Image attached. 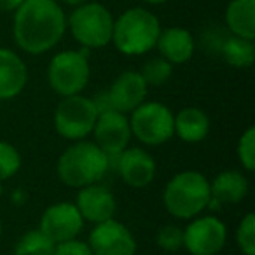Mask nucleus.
<instances>
[{
	"mask_svg": "<svg viewBox=\"0 0 255 255\" xmlns=\"http://www.w3.org/2000/svg\"><path fill=\"white\" fill-rule=\"evenodd\" d=\"M238 159L247 171L255 170V128L250 126L238 142Z\"/></svg>",
	"mask_w": 255,
	"mask_h": 255,
	"instance_id": "26",
	"label": "nucleus"
},
{
	"mask_svg": "<svg viewBox=\"0 0 255 255\" xmlns=\"http://www.w3.org/2000/svg\"><path fill=\"white\" fill-rule=\"evenodd\" d=\"M173 74V65L166 61L163 56L149 60L140 70V75L143 77L147 86H163Z\"/></svg>",
	"mask_w": 255,
	"mask_h": 255,
	"instance_id": "23",
	"label": "nucleus"
},
{
	"mask_svg": "<svg viewBox=\"0 0 255 255\" xmlns=\"http://www.w3.org/2000/svg\"><path fill=\"white\" fill-rule=\"evenodd\" d=\"M2 192H4V189H2V184H0V198H2Z\"/></svg>",
	"mask_w": 255,
	"mask_h": 255,
	"instance_id": "33",
	"label": "nucleus"
},
{
	"mask_svg": "<svg viewBox=\"0 0 255 255\" xmlns=\"http://www.w3.org/2000/svg\"><path fill=\"white\" fill-rule=\"evenodd\" d=\"M156 47L159 49L161 56L171 65L187 63L194 54V37L189 30L180 26H171V28L161 30L157 37Z\"/></svg>",
	"mask_w": 255,
	"mask_h": 255,
	"instance_id": "17",
	"label": "nucleus"
},
{
	"mask_svg": "<svg viewBox=\"0 0 255 255\" xmlns=\"http://www.w3.org/2000/svg\"><path fill=\"white\" fill-rule=\"evenodd\" d=\"M25 0H0V12H14Z\"/></svg>",
	"mask_w": 255,
	"mask_h": 255,
	"instance_id": "29",
	"label": "nucleus"
},
{
	"mask_svg": "<svg viewBox=\"0 0 255 255\" xmlns=\"http://www.w3.org/2000/svg\"><path fill=\"white\" fill-rule=\"evenodd\" d=\"M226 25L233 35L255 39V0H231L226 9Z\"/></svg>",
	"mask_w": 255,
	"mask_h": 255,
	"instance_id": "20",
	"label": "nucleus"
},
{
	"mask_svg": "<svg viewBox=\"0 0 255 255\" xmlns=\"http://www.w3.org/2000/svg\"><path fill=\"white\" fill-rule=\"evenodd\" d=\"M88 51L86 47L82 51H61L51 60L47 67V81L56 95H81L88 86L91 75Z\"/></svg>",
	"mask_w": 255,
	"mask_h": 255,
	"instance_id": "6",
	"label": "nucleus"
},
{
	"mask_svg": "<svg viewBox=\"0 0 255 255\" xmlns=\"http://www.w3.org/2000/svg\"><path fill=\"white\" fill-rule=\"evenodd\" d=\"M227 240V227L213 215L192 220L184 231V247L191 255H217Z\"/></svg>",
	"mask_w": 255,
	"mask_h": 255,
	"instance_id": "9",
	"label": "nucleus"
},
{
	"mask_svg": "<svg viewBox=\"0 0 255 255\" xmlns=\"http://www.w3.org/2000/svg\"><path fill=\"white\" fill-rule=\"evenodd\" d=\"M54 255H93V252L84 241L70 240L65 243H58Z\"/></svg>",
	"mask_w": 255,
	"mask_h": 255,
	"instance_id": "28",
	"label": "nucleus"
},
{
	"mask_svg": "<svg viewBox=\"0 0 255 255\" xmlns=\"http://www.w3.org/2000/svg\"><path fill=\"white\" fill-rule=\"evenodd\" d=\"M238 247L245 255H255V215L247 213L236 231Z\"/></svg>",
	"mask_w": 255,
	"mask_h": 255,
	"instance_id": "25",
	"label": "nucleus"
},
{
	"mask_svg": "<svg viewBox=\"0 0 255 255\" xmlns=\"http://www.w3.org/2000/svg\"><path fill=\"white\" fill-rule=\"evenodd\" d=\"M82 226L84 219L74 203H56L42 213L39 229L58 245L75 240Z\"/></svg>",
	"mask_w": 255,
	"mask_h": 255,
	"instance_id": "12",
	"label": "nucleus"
},
{
	"mask_svg": "<svg viewBox=\"0 0 255 255\" xmlns=\"http://www.w3.org/2000/svg\"><path fill=\"white\" fill-rule=\"evenodd\" d=\"M93 133H95L96 145L107 154L109 159L119 156L129 145V140L133 136L126 114H121L114 109L98 114Z\"/></svg>",
	"mask_w": 255,
	"mask_h": 255,
	"instance_id": "10",
	"label": "nucleus"
},
{
	"mask_svg": "<svg viewBox=\"0 0 255 255\" xmlns=\"http://www.w3.org/2000/svg\"><path fill=\"white\" fill-rule=\"evenodd\" d=\"M70 33L86 49H100L112 42L114 16L100 2H86L74 7L67 18Z\"/></svg>",
	"mask_w": 255,
	"mask_h": 255,
	"instance_id": "5",
	"label": "nucleus"
},
{
	"mask_svg": "<svg viewBox=\"0 0 255 255\" xmlns=\"http://www.w3.org/2000/svg\"><path fill=\"white\" fill-rule=\"evenodd\" d=\"M145 4H150V5H161V4H166L168 0H143Z\"/></svg>",
	"mask_w": 255,
	"mask_h": 255,
	"instance_id": "31",
	"label": "nucleus"
},
{
	"mask_svg": "<svg viewBox=\"0 0 255 255\" xmlns=\"http://www.w3.org/2000/svg\"><path fill=\"white\" fill-rule=\"evenodd\" d=\"M212 201L210 182L203 173L194 170L180 171L166 184L163 203L177 219H194Z\"/></svg>",
	"mask_w": 255,
	"mask_h": 255,
	"instance_id": "4",
	"label": "nucleus"
},
{
	"mask_svg": "<svg viewBox=\"0 0 255 255\" xmlns=\"http://www.w3.org/2000/svg\"><path fill=\"white\" fill-rule=\"evenodd\" d=\"M212 201L219 205H236L243 201L248 194V180L243 173L236 170L222 171L210 184Z\"/></svg>",
	"mask_w": 255,
	"mask_h": 255,
	"instance_id": "18",
	"label": "nucleus"
},
{
	"mask_svg": "<svg viewBox=\"0 0 255 255\" xmlns=\"http://www.w3.org/2000/svg\"><path fill=\"white\" fill-rule=\"evenodd\" d=\"M109 168V157L96 143L77 142L58 159V177L68 187L81 189L102 180Z\"/></svg>",
	"mask_w": 255,
	"mask_h": 255,
	"instance_id": "3",
	"label": "nucleus"
},
{
	"mask_svg": "<svg viewBox=\"0 0 255 255\" xmlns=\"http://www.w3.org/2000/svg\"><path fill=\"white\" fill-rule=\"evenodd\" d=\"M2 229H4V226H2V220H0V236H2Z\"/></svg>",
	"mask_w": 255,
	"mask_h": 255,
	"instance_id": "32",
	"label": "nucleus"
},
{
	"mask_svg": "<svg viewBox=\"0 0 255 255\" xmlns=\"http://www.w3.org/2000/svg\"><path fill=\"white\" fill-rule=\"evenodd\" d=\"M156 243L164 252H178L184 247V231L177 226H164L157 233Z\"/></svg>",
	"mask_w": 255,
	"mask_h": 255,
	"instance_id": "27",
	"label": "nucleus"
},
{
	"mask_svg": "<svg viewBox=\"0 0 255 255\" xmlns=\"http://www.w3.org/2000/svg\"><path fill=\"white\" fill-rule=\"evenodd\" d=\"M147 84L140 72L126 70L112 82V86L107 91V100L110 103V109L117 110L121 114L133 112L136 107L145 102Z\"/></svg>",
	"mask_w": 255,
	"mask_h": 255,
	"instance_id": "13",
	"label": "nucleus"
},
{
	"mask_svg": "<svg viewBox=\"0 0 255 255\" xmlns=\"http://www.w3.org/2000/svg\"><path fill=\"white\" fill-rule=\"evenodd\" d=\"M28 79L26 65L14 51L0 47V100H11L23 91Z\"/></svg>",
	"mask_w": 255,
	"mask_h": 255,
	"instance_id": "16",
	"label": "nucleus"
},
{
	"mask_svg": "<svg viewBox=\"0 0 255 255\" xmlns=\"http://www.w3.org/2000/svg\"><path fill=\"white\" fill-rule=\"evenodd\" d=\"M98 109L91 98L82 95L63 96L54 110V128L67 140H82L93 133Z\"/></svg>",
	"mask_w": 255,
	"mask_h": 255,
	"instance_id": "7",
	"label": "nucleus"
},
{
	"mask_svg": "<svg viewBox=\"0 0 255 255\" xmlns=\"http://www.w3.org/2000/svg\"><path fill=\"white\" fill-rule=\"evenodd\" d=\"M173 129L178 138L189 143L201 142L210 131V119L201 109L187 107L173 117Z\"/></svg>",
	"mask_w": 255,
	"mask_h": 255,
	"instance_id": "19",
	"label": "nucleus"
},
{
	"mask_svg": "<svg viewBox=\"0 0 255 255\" xmlns=\"http://www.w3.org/2000/svg\"><path fill=\"white\" fill-rule=\"evenodd\" d=\"M88 247L93 255H135L136 241L124 224L109 219L96 224L89 234Z\"/></svg>",
	"mask_w": 255,
	"mask_h": 255,
	"instance_id": "11",
	"label": "nucleus"
},
{
	"mask_svg": "<svg viewBox=\"0 0 255 255\" xmlns=\"http://www.w3.org/2000/svg\"><path fill=\"white\" fill-rule=\"evenodd\" d=\"M224 60L236 68H248L254 65L255 60V46L254 40L243 39V37L231 35L220 46Z\"/></svg>",
	"mask_w": 255,
	"mask_h": 255,
	"instance_id": "21",
	"label": "nucleus"
},
{
	"mask_svg": "<svg viewBox=\"0 0 255 255\" xmlns=\"http://www.w3.org/2000/svg\"><path fill=\"white\" fill-rule=\"evenodd\" d=\"M161 23L154 12L143 7H131L114 19L112 42L126 56H140L156 47Z\"/></svg>",
	"mask_w": 255,
	"mask_h": 255,
	"instance_id": "2",
	"label": "nucleus"
},
{
	"mask_svg": "<svg viewBox=\"0 0 255 255\" xmlns=\"http://www.w3.org/2000/svg\"><path fill=\"white\" fill-rule=\"evenodd\" d=\"M67 30V16L56 0H25L14 11L12 35L28 54L51 51Z\"/></svg>",
	"mask_w": 255,
	"mask_h": 255,
	"instance_id": "1",
	"label": "nucleus"
},
{
	"mask_svg": "<svg viewBox=\"0 0 255 255\" xmlns=\"http://www.w3.org/2000/svg\"><path fill=\"white\" fill-rule=\"evenodd\" d=\"M21 168V156L9 142L0 140V182L14 177Z\"/></svg>",
	"mask_w": 255,
	"mask_h": 255,
	"instance_id": "24",
	"label": "nucleus"
},
{
	"mask_svg": "<svg viewBox=\"0 0 255 255\" xmlns=\"http://www.w3.org/2000/svg\"><path fill=\"white\" fill-rule=\"evenodd\" d=\"M116 166L124 184L135 189L147 187L156 175V161L140 147H126L117 157Z\"/></svg>",
	"mask_w": 255,
	"mask_h": 255,
	"instance_id": "14",
	"label": "nucleus"
},
{
	"mask_svg": "<svg viewBox=\"0 0 255 255\" xmlns=\"http://www.w3.org/2000/svg\"><path fill=\"white\" fill-rule=\"evenodd\" d=\"M77 206L82 219L88 222H105L109 219H114L116 213V198L107 187L98 184H91L81 187L77 194Z\"/></svg>",
	"mask_w": 255,
	"mask_h": 255,
	"instance_id": "15",
	"label": "nucleus"
},
{
	"mask_svg": "<svg viewBox=\"0 0 255 255\" xmlns=\"http://www.w3.org/2000/svg\"><path fill=\"white\" fill-rule=\"evenodd\" d=\"M56 243L40 229L25 233L14 247V255H54Z\"/></svg>",
	"mask_w": 255,
	"mask_h": 255,
	"instance_id": "22",
	"label": "nucleus"
},
{
	"mask_svg": "<svg viewBox=\"0 0 255 255\" xmlns=\"http://www.w3.org/2000/svg\"><path fill=\"white\" fill-rule=\"evenodd\" d=\"M173 112L164 103L143 102L129 117L131 135L145 145H163L175 135Z\"/></svg>",
	"mask_w": 255,
	"mask_h": 255,
	"instance_id": "8",
	"label": "nucleus"
},
{
	"mask_svg": "<svg viewBox=\"0 0 255 255\" xmlns=\"http://www.w3.org/2000/svg\"><path fill=\"white\" fill-rule=\"evenodd\" d=\"M65 4L72 5V7H77V5H82L86 4V2H89V0H63Z\"/></svg>",
	"mask_w": 255,
	"mask_h": 255,
	"instance_id": "30",
	"label": "nucleus"
}]
</instances>
